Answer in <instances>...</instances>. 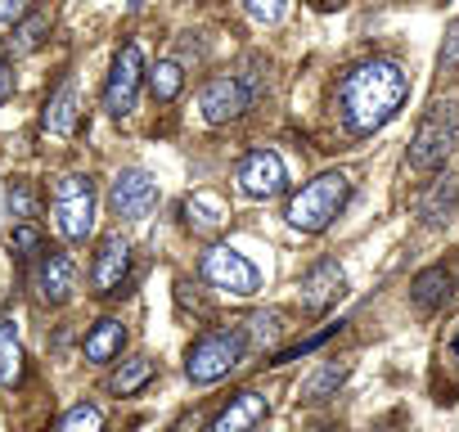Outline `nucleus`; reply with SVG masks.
I'll use <instances>...</instances> for the list:
<instances>
[{
	"instance_id": "393cba45",
	"label": "nucleus",
	"mask_w": 459,
	"mask_h": 432,
	"mask_svg": "<svg viewBox=\"0 0 459 432\" xmlns=\"http://www.w3.org/2000/svg\"><path fill=\"white\" fill-rule=\"evenodd\" d=\"M185 221H189L194 230H203V235H216V230L225 226V216H221L207 198H189V203H185Z\"/></svg>"
},
{
	"instance_id": "20e7f679",
	"label": "nucleus",
	"mask_w": 459,
	"mask_h": 432,
	"mask_svg": "<svg viewBox=\"0 0 459 432\" xmlns=\"http://www.w3.org/2000/svg\"><path fill=\"white\" fill-rule=\"evenodd\" d=\"M459 144V104H432L419 126H414V140H410V167L414 171H437L446 167V158L455 153Z\"/></svg>"
},
{
	"instance_id": "4be33fe9",
	"label": "nucleus",
	"mask_w": 459,
	"mask_h": 432,
	"mask_svg": "<svg viewBox=\"0 0 459 432\" xmlns=\"http://www.w3.org/2000/svg\"><path fill=\"white\" fill-rule=\"evenodd\" d=\"M180 82H185V73H180L176 59H162L158 68H149V91H153L158 104H171L180 95Z\"/></svg>"
},
{
	"instance_id": "5701e85b",
	"label": "nucleus",
	"mask_w": 459,
	"mask_h": 432,
	"mask_svg": "<svg viewBox=\"0 0 459 432\" xmlns=\"http://www.w3.org/2000/svg\"><path fill=\"white\" fill-rule=\"evenodd\" d=\"M351 374V365H338V360H325V369L316 374V378H307V387H302V396L307 401H325V396H333L338 387H342V378Z\"/></svg>"
},
{
	"instance_id": "ddd939ff",
	"label": "nucleus",
	"mask_w": 459,
	"mask_h": 432,
	"mask_svg": "<svg viewBox=\"0 0 459 432\" xmlns=\"http://www.w3.org/2000/svg\"><path fill=\"white\" fill-rule=\"evenodd\" d=\"M342 289H347V275H342V266H338L333 257L316 262V266L302 275V311H307V315H320V311H329V307L342 298Z\"/></svg>"
},
{
	"instance_id": "6e6552de",
	"label": "nucleus",
	"mask_w": 459,
	"mask_h": 432,
	"mask_svg": "<svg viewBox=\"0 0 459 432\" xmlns=\"http://www.w3.org/2000/svg\"><path fill=\"white\" fill-rule=\"evenodd\" d=\"M140 82H144V55L140 46H122L117 59H113V73H108V86H104V108L113 117H126L135 108V95H140Z\"/></svg>"
},
{
	"instance_id": "0eeeda50",
	"label": "nucleus",
	"mask_w": 459,
	"mask_h": 432,
	"mask_svg": "<svg viewBox=\"0 0 459 432\" xmlns=\"http://www.w3.org/2000/svg\"><path fill=\"white\" fill-rule=\"evenodd\" d=\"M198 108L212 126H225V122H239L248 108H253V86L235 73H221V77H207L203 91H198Z\"/></svg>"
},
{
	"instance_id": "9b49d317",
	"label": "nucleus",
	"mask_w": 459,
	"mask_h": 432,
	"mask_svg": "<svg viewBox=\"0 0 459 432\" xmlns=\"http://www.w3.org/2000/svg\"><path fill=\"white\" fill-rule=\"evenodd\" d=\"M455 289H459V257L419 271V275L410 280V307H414L419 315H437V311L455 298Z\"/></svg>"
},
{
	"instance_id": "4468645a",
	"label": "nucleus",
	"mask_w": 459,
	"mask_h": 432,
	"mask_svg": "<svg viewBox=\"0 0 459 432\" xmlns=\"http://www.w3.org/2000/svg\"><path fill=\"white\" fill-rule=\"evenodd\" d=\"M131 275V244L122 235H108L95 253V266H91V284L95 293H117Z\"/></svg>"
},
{
	"instance_id": "cd10ccee",
	"label": "nucleus",
	"mask_w": 459,
	"mask_h": 432,
	"mask_svg": "<svg viewBox=\"0 0 459 432\" xmlns=\"http://www.w3.org/2000/svg\"><path fill=\"white\" fill-rule=\"evenodd\" d=\"M280 333H284L280 311H262V315H253V320H248V338H257V342H275Z\"/></svg>"
},
{
	"instance_id": "6ab92c4d",
	"label": "nucleus",
	"mask_w": 459,
	"mask_h": 432,
	"mask_svg": "<svg viewBox=\"0 0 459 432\" xmlns=\"http://www.w3.org/2000/svg\"><path fill=\"white\" fill-rule=\"evenodd\" d=\"M23 383V342L14 320H0V387H19Z\"/></svg>"
},
{
	"instance_id": "dca6fc26",
	"label": "nucleus",
	"mask_w": 459,
	"mask_h": 432,
	"mask_svg": "<svg viewBox=\"0 0 459 432\" xmlns=\"http://www.w3.org/2000/svg\"><path fill=\"white\" fill-rule=\"evenodd\" d=\"M266 396L262 392H239V396H230V405L216 414L212 432H257V423L266 419Z\"/></svg>"
},
{
	"instance_id": "aec40b11",
	"label": "nucleus",
	"mask_w": 459,
	"mask_h": 432,
	"mask_svg": "<svg viewBox=\"0 0 459 432\" xmlns=\"http://www.w3.org/2000/svg\"><path fill=\"white\" fill-rule=\"evenodd\" d=\"M153 374H158V365H153L149 356H131V360H122L117 374L108 378V392H113V396H135Z\"/></svg>"
},
{
	"instance_id": "b1692460",
	"label": "nucleus",
	"mask_w": 459,
	"mask_h": 432,
	"mask_svg": "<svg viewBox=\"0 0 459 432\" xmlns=\"http://www.w3.org/2000/svg\"><path fill=\"white\" fill-rule=\"evenodd\" d=\"M55 432H104V414H100V405H73L64 419H59V428Z\"/></svg>"
},
{
	"instance_id": "f3484780",
	"label": "nucleus",
	"mask_w": 459,
	"mask_h": 432,
	"mask_svg": "<svg viewBox=\"0 0 459 432\" xmlns=\"http://www.w3.org/2000/svg\"><path fill=\"white\" fill-rule=\"evenodd\" d=\"M122 347H126V324L122 320H113V315H104L91 333H86V360L91 365H108V360H117L122 356Z\"/></svg>"
},
{
	"instance_id": "f257e3e1",
	"label": "nucleus",
	"mask_w": 459,
	"mask_h": 432,
	"mask_svg": "<svg viewBox=\"0 0 459 432\" xmlns=\"http://www.w3.org/2000/svg\"><path fill=\"white\" fill-rule=\"evenodd\" d=\"M410 99V73L396 59H360L338 77V117L351 135L383 131Z\"/></svg>"
},
{
	"instance_id": "f8f14e48",
	"label": "nucleus",
	"mask_w": 459,
	"mask_h": 432,
	"mask_svg": "<svg viewBox=\"0 0 459 432\" xmlns=\"http://www.w3.org/2000/svg\"><path fill=\"white\" fill-rule=\"evenodd\" d=\"M32 289H37V298H41L46 307H64V302L73 298V289H77V266H73V257L59 253V248H46V253H41V266H37V275H32Z\"/></svg>"
},
{
	"instance_id": "473e14b6",
	"label": "nucleus",
	"mask_w": 459,
	"mask_h": 432,
	"mask_svg": "<svg viewBox=\"0 0 459 432\" xmlns=\"http://www.w3.org/2000/svg\"><path fill=\"white\" fill-rule=\"evenodd\" d=\"M14 95V68L5 64V59H0V104H5Z\"/></svg>"
},
{
	"instance_id": "c85d7f7f",
	"label": "nucleus",
	"mask_w": 459,
	"mask_h": 432,
	"mask_svg": "<svg viewBox=\"0 0 459 432\" xmlns=\"http://www.w3.org/2000/svg\"><path fill=\"white\" fill-rule=\"evenodd\" d=\"M244 10L257 19V23H280L289 14V0H244Z\"/></svg>"
},
{
	"instance_id": "412c9836",
	"label": "nucleus",
	"mask_w": 459,
	"mask_h": 432,
	"mask_svg": "<svg viewBox=\"0 0 459 432\" xmlns=\"http://www.w3.org/2000/svg\"><path fill=\"white\" fill-rule=\"evenodd\" d=\"M50 23H55V19H50L46 10H32L28 19H19V23H14V37H10V50H14V55H32V50H37V46L46 41V32H50Z\"/></svg>"
},
{
	"instance_id": "9d476101",
	"label": "nucleus",
	"mask_w": 459,
	"mask_h": 432,
	"mask_svg": "<svg viewBox=\"0 0 459 432\" xmlns=\"http://www.w3.org/2000/svg\"><path fill=\"white\" fill-rule=\"evenodd\" d=\"M108 203H113V212L122 216V221H144V216L158 207V180L140 167H126V171H117V180L108 189Z\"/></svg>"
},
{
	"instance_id": "2f4dec72",
	"label": "nucleus",
	"mask_w": 459,
	"mask_h": 432,
	"mask_svg": "<svg viewBox=\"0 0 459 432\" xmlns=\"http://www.w3.org/2000/svg\"><path fill=\"white\" fill-rule=\"evenodd\" d=\"M441 365H446V369H459V320L450 324V333H446V342H441Z\"/></svg>"
},
{
	"instance_id": "a878e982",
	"label": "nucleus",
	"mask_w": 459,
	"mask_h": 432,
	"mask_svg": "<svg viewBox=\"0 0 459 432\" xmlns=\"http://www.w3.org/2000/svg\"><path fill=\"white\" fill-rule=\"evenodd\" d=\"M10 212L19 216V221H37V212H41V198H37L32 180H14V185H10Z\"/></svg>"
},
{
	"instance_id": "a211bd4d",
	"label": "nucleus",
	"mask_w": 459,
	"mask_h": 432,
	"mask_svg": "<svg viewBox=\"0 0 459 432\" xmlns=\"http://www.w3.org/2000/svg\"><path fill=\"white\" fill-rule=\"evenodd\" d=\"M455 207H459V185L446 176V180H437L423 198H419V216H423V226H446L450 216H455Z\"/></svg>"
},
{
	"instance_id": "bb28decb",
	"label": "nucleus",
	"mask_w": 459,
	"mask_h": 432,
	"mask_svg": "<svg viewBox=\"0 0 459 432\" xmlns=\"http://www.w3.org/2000/svg\"><path fill=\"white\" fill-rule=\"evenodd\" d=\"M10 248H14V257H37V253H46V235L32 226V221H23V226H14V235H10Z\"/></svg>"
},
{
	"instance_id": "2eb2a0df",
	"label": "nucleus",
	"mask_w": 459,
	"mask_h": 432,
	"mask_svg": "<svg viewBox=\"0 0 459 432\" xmlns=\"http://www.w3.org/2000/svg\"><path fill=\"white\" fill-rule=\"evenodd\" d=\"M82 86H77V77H64L59 82V91L46 99V113H41V126L50 131V135H77V126H82Z\"/></svg>"
},
{
	"instance_id": "c756f323",
	"label": "nucleus",
	"mask_w": 459,
	"mask_h": 432,
	"mask_svg": "<svg viewBox=\"0 0 459 432\" xmlns=\"http://www.w3.org/2000/svg\"><path fill=\"white\" fill-rule=\"evenodd\" d=\"M437 68H441V73H455V68H459V19L446 28V46H441V55H437Z\"/></svg>"
},
{
	"instance_id": "f03ea898",
	"label": "nucleus",
	"mask_w": 459,
	"mask_h": 432,
	"mask_svg": "<svg viewBox=\"0 0 459 432\" xmlns=\"http://www.w3.org/2000/svg\"><path fill=\"white\" fill-rule=\"evenodd\" d=\"M347 198H351V176H347V171H325V176L307 180V185L289 198L284 216H289L293 230L320 235V230H329L338 216H342Z\"/></svg>"
},
{
	"instance_id": "7ed1b4c3",
	"label": "nucleus",
	"mask_w": 459,
	"mask_h": 432,
	"mask_svg": "<svg viewBox=\"0 0 459 432\" xmlns=\"http://www.w3.org/2000/svg\"><path fill=\"white\" fill-rule=\"evenodd\" d=\"M248 351V329L244 324H225V329H212L203 338H194V347L185 351V374L189 383L207 387L216 378H225L230 369H235Z\"/></svg>"
},
{
	"instance_id": "1a4fd4ad",
	"label": "nucleus",
	"mask_w": 459,
	"mask_h": 432,
	"mask_svg": "<svg viewBox=\"0 0 459 432\" xmlns=\"http://www.w3.org/2000/svg\"><path fill=\"white\" fill-rule=\"evenodd\" d=\"M235 180L248 198H275L289 189V167L275 149H253L244 153V162L235 167Z\"/></svg>"
},
{
	"instance_id": "7c9ffc66",
	"label": "nucleus",
	"mask_w": 459,
	"mask_h": 432,
	"mask_svg": "<svg viewBox=\"0 0 459 432\" xmlns=\"http://www.w3.org/2000/svg\"><path fill=\"white\" fill-rule=\"evenodd\" d=\"M37 10V0H0V28H10Z\"/></svg>"
},
{
	"instance_id": "39448f33",
	"label": "nucleus",
	"mask_w": 459,
	"mask_h": 432,
	"mask_svg": "<svg viewBox=\"0 0 459 432\" xmlns=\"http://www.w3.org/2000/svg\"><path fill=\"white\" fill-rule=\"evenodd\" d=\"M50 207H55V221H59L64 239L86 244L91 230H95V180L82 176V171L59 176L55 180V194H50Z\"/></svg>"
},
{
	"instance_id": "423d86ee",
	"label": "nucleus",
	"mask_w": 459,
	"mask_h": 432,
	"mask_svg": "<svg viewBox=\"0 0 459 432\" xmlns=\"http://www.w3.org/2000/svg\"><path fill=\"white\" fill-rule=\"evenodd\" d=\"M198 275H203V284H212L216 293H230V298H257V289H262V271L244 253L225 248V244L203 253Z\"/></svg>"
}]
</instances>
